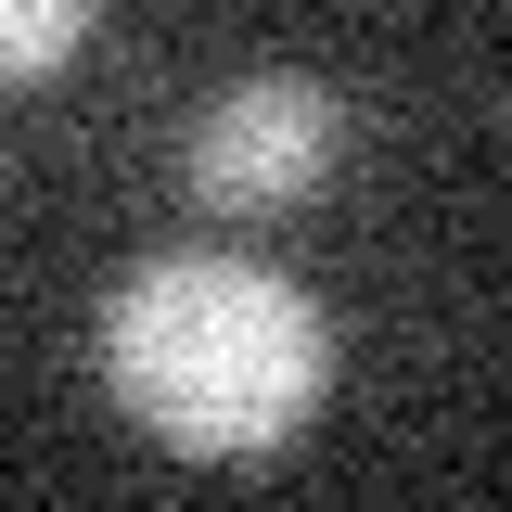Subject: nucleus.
I'll return each mask as SVG.
<instances>
[{
	"instance_id": "1",
	"label": "nucleus",
	"mask_w": 512,
	"mask_h": 512,
	"mask_svg": "<svg viewBox=\"0 0 512 512\" xmlns=\"http://www.w3.org/2000/svg\"><path fill=\"white\" fill-rule=\"evenodd\" d=\"M103 384H116V410L154 448L256 461V448H282L320 410L333 333H320V308L282 269L180 244V256H141L116 282V308H103Z\"/></svg>"
},
{
	"instance_id": "2",
	"label": "nucleus",
	"mask_w": 512,
	"mask_h": 512,
	"mask_svg": "<svg viewBox=\"0 0 512 512\" xmlns=\"http://www.w3.org/2000/svg\"><path fill=\"white\" fill-rule=\"evenodd\" d=\"M346 167V90H320L295 64H269V77H231L180 141V180L205 218H282V205H308L320 180Z\"/></svg>"
},
{
	"instance_id": "3",
	"label": "nucleus",
	"mask_w": 512,
	"mask_h": 512,
	"mask_svg": "<svg viewBox=\"0 0 512 512\" xmlns=\"http://www.w3.org/2000/svg\"><path fill=\"white\" fill-rule=\"evenodd\" d=\"M90 26H103V0H0V90H39V77H64Z\"/></svg>"
}]
</instances>
